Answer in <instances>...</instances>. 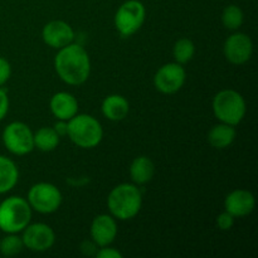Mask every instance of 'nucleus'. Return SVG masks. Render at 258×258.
I'll use <instances>...</instances> for the list:
<instances>
[{"label":"nucleus","mask_w":258,"mask_h":258,"mask_svg":"<svg viewBox=\"0 0 258 258\" xmlns=\"http://www.w3.org/2000/svg\"><path fill=\"white\" fill-rule=\"evenodd\" d=\"M54 68L60 80L67 85H83L91 73L90 55L80 44L71 43L58 49L54 58Z\"/></svg>","instance_id":"1"},{"label":"nucleus","mask_w":258,"mask_h":258,"mask_svg":"<svg viewBox=\"0 0 258 258\" xmlns=\"http://www.w3.org/2000/svg\"><path fill=\"white\" fill-rule=\"evenodd\" d=\"M143 206V194L135 184L122 183L110 191L107 207L111 216L120 221H128L138 216Z\"/></svg>","instance_id":"2"},{"label":"nucleus","mask_w":258,"mask_h":258,"mask_svg":"<svg viewBox=\"0 0 258 258\" xmlns=\"http://www.w3.org/2000/svg\"><path fill=\"white\" fill-rule=\"evenodd\" d=\"M67 136L78 148L92 149L102 141L103 128L100 121L93 116L77 113L68 120Z\"/></svg>","instance_id":"3"},{"label":"nucleus","mask_w":258,"mask_h":258,"mask_svg":"<svg viewBox=\"0 0 258 258\" xmlns=\"http://www.w3.org/2000/svg\"><path fill=\"white\" fill-rule=\"evenodd\" d=\"M32 219V208L27 199L9 197L0 203V231L5 233H19Z\"/></svg>","instance_id":"4"},{"label":"nucleus","mask_w":258,"mask_h":258,"mask_svg":"<svg viewBox=\"0 0 258 258\" xmlns=\"http://www.w3.org/2000/svg\"><path fill=\"white\" fill-rule=\"evenodd\" d=\"M212 106L216 117L228 125H239L246 116V101L241 93L234 90H223L217 93Z\"/></svg>","instance_id":"5"},{"label":"nucleus","mask_w":258,"mask_h":258,"mask_svg":"<svg viewBox=\"0 0 258 258\" xmlns=\"http://www.w3.org/2000/svg\"><path fill=\"white\" fill-rule=\"evenodd\" d=\"M146 18V9L140 0H127L118 8L115 14V27L122 37L134 35Z\"/></svg>","instance_id":"6"},{"label":"nucleus","mask_w":258,"mask_h":258,"mask_svg":"<svg viewBox=\"0 0 258 258\" xmlns=\"http://www.w3.org/2000/svg\"><path fill=\"white\" fill-rule=\"evenodd\" d=\"M28 203L33 211L50 214L58 211L62 204V193L52 183H37L28 191Z\"/></svg>","instance_id":"7"},{"label":"nucleus","mask_w":258,"mask_h":258,"mask_svg":"<svg viewBox=\"0 0 258 258\" xmlns=\"http://www.w3.org/2000/svg\"><path fill=\"white\" fill-rule=\"evenodd\" d=\"M34 134L29 126L20 121L10 122L3 131V143L8 151L23 156L34 150Z\"/></svg>","instance_id":"8"},{"label":"nucleus","mask_w":258,"mask_h":258,"mask_svg":"<svg viewBox=\"0 0 258 258\" xmlns=\"http://www.w3.org/2000/svg\"><path fill=\"white\" fill-rule=\"evenodd\" d=\"M186 72L183 64L179 63H166L161 66L154 76V86L156 90L165 95H173L178 92L185 83Z\"/></svg>","instance_id":"9"},{"label":"nucleus","mask_w":258,"mask_h":258,"mask_svg":"<svg viewBox=\"0 0 258 258\" xmlns=\"http://www.w3.org/2000/svg\"><path fill=\"white\" fill-rule=\"evenodd\" d=\"M23 243L33 252H44L52 248L55 242L54 231L45 223L28 224L23 229Z\"/></svg>","instance_id":"10"},{"label":"nucleus","mask_w":258,"mask_h":258,"mask_svg":"<svg viewBox=\"0 0 258 258\" xmlns=\"http://www.w3.org/2000/svg\"><path fill=\"white\" fill-rule=\"evenodd\" d=\"M224 57L233 64H244L248 62L253 53L252 39L244 33H234L229 35L223 45Z\"/></svg>","instance_id":"11"},{"label":"nucleus","mask_w":258,"mask_h":258,"mask_svg":"<svg viewBox=\"0 0 258 258\" xmlns=\"http://www.w3.org/2000/svg\"><path fill=\"white\" fill-rule=\"evenodd\" d=\"M42 38L43 42L50 48L60 49L73 42L75 32L68 23L63 20H52L43 28Z\"/></svg>","instance_id":"12"},{"label":"nucleus","mask_w":258,"mask_h":258,"mask_svg":"<svg viewBox=\"0 0 258 258\" xmlns=\"http://www.w3.org/2000/svg\"><path fill=\"white\" fill-rule=\"evenodd\" d=\"M117 236L116 218L108 214H100L95 217L91 224V237L98 247L110 246Z\"/></svg>","instance_id":"13"},{"label":"nucleus","mask_w":258,"mask_h":258,"mask_svg":"<svg viewBox=\"0 0 258 258\" xmlns=\"http://www.w3.org/2000/svg\"><path fill=\"white\" fill-rule=\"evenodd\" d=\"M254 206H256L254 196L246 189H237L231 191L224 201V209L234 218H241L251 214Z\"/></svg>","instance_id":"14"},{"label":"nucleus","mask_w":258,"mask_h":258,"mask_svg":"<svg viewBox=\"0 0 258 258\" xmlns=\"http://www.w3.org/2000/svg\"><path fill=\"white\" fill-rule=\"evenodd\" d=\"M49 107L57 120L68 121L78 112L77 100L70 92H58L53 95L50 98Z\"/></svg>","instance_id":"15"},{"label":"nucleus","mask_w":258,"mask_h":258,"mask_svg":"<svg viewBox=\"0 0 258 258\" xmlns=\"http://www.w3.org/2000/svg\"><path fill=\"white\" fill-rule=\"evenodd\" d=\"M101 110L107 120L121 121L127 117L130 112V103L123 96L110 95L103 100Z\"/></svg>","instance_id":"16"},{"label":"nucleus","mask_w":258,"mask_h":258,"mask_svg":"<svg viewBox=\"0 0 258 258\" xmlns=\"http://www.w3.org/2000/svg\"><path fill=\"white\" fill-rule=\"evenodd\" d=\"M237 131L236 126L228 125V123H218L213 126L208 133V141L214 149H226L233 144L236 140Z\"/></svg>","instance_id":"17"},{"label":"nucleus","mask_w":258,"mask_h":258,"mask_svg":"<svg viewBox=\"0 0 258 258\" xmlns=\"http://www.w3.org/2000/svg\"><path fill=\"white\" fill-rule=\"evenodd\" d=\"M154 174H155V164L148 156H138L131 163L130 176L134 183L138 185L149 183L154 178Z\"/></svg>","instance_id":"18"},{"label":"nucleus","mask_w":258,"mask_h":258,"mask_svg":"<svg viewBox=\"0 0 258 258\" xmlns=\"http://www.w3.org/2000/svg\"><path fill=\"white\" fill-rule=\"evenodd\" d=\"M19 170L12 159L0 155V194L12 190L18 183Z\"/></svg>","instance_id":"19"},{"label":"nucleus","mask_w":258,"mask_h":258,"mask_svg":"<svg viewBox=\"0 0 258 258\" xmlns=\"http://www.w3.org/2000/svg\"><path fill=\"white\" fill-rule=\"evenodd\" d=\"M34 139V149L43 151V153H49L57 149L59 145L60 136L55 133L53 127H40L33 136Z\"/></svg>","instance_id":"20"},{"label":"nucleus","mask_w":258,"mask_h":258,"mask_svg":"<svg viewBox=\"0 0 258 258\" xmlns=\"http://www.w3.org/2000/svg\"><path fill=\"white\" fill-rule=\"evenodd\" d=\"M196 54V45L188 38H181L174 44L173 55L175 58V62L179 64H185L190 62Z\"/></svg>","instance_id":"21"},{"label":"nucleus","mask_w":258,"mask_h":258,"mask_svg":"<svg viewBox=\"0 0 258 258\" xmlns=\"http://www.w3.org/2000/svg\"><path fill=\"white\" fill-rule=\"evenodd\" d=\"M243 12L239 7L232 4L224 8L222 13V23L229 30H237L243 24Z\"/></svg>","instance_id":"22"},{"label":"nucleus","mask_w":258,"mask_h":258,"mask_svg":"<svg viewBox=\"0 0 258 258\" xmlns=\"http://www.w3.org/2000/svg\"><path fill=\"white\" fill-rule=\"evenodd\" d=\"M24 248L22 237L17 236V233H8L4 238H0V253L3 256L12 257L17 256Z\"/></svg>","instance_id":"23"},{"label":"nucleus","mask_w":258,"mask_h":258,"mask_svg":"<svg viewBox=\"0 0 258 258\" xmlns=\"http://www.w3.org/2000/svg\"><path fill=\"white\" fill-rule=\"evenodd\" d=\"M234 224V217L231 213L224 211L223 213H221L217 218V226L221 231H229V229L233 227Z\"/></svg>","instance_id":"24"},{"label":"nucleus","mask_w":258,"mask_h":258,"mask_svg":"<svg viewBox=\"0 0 258 258\" xmlns=\"http://www.w3.org/2000/svg\"><path fill=\"white\" fill-rule=\"evenodd\" d=\"M12 76V66L5 58L0 57V87L9 81Z\"/></svg>","instance_id":"25"},{"label":"nucleus","mask_w":258,"mask_h":258,"mask_svg":"<svg viewBox=\"0 0 258 258\" xmlns=\"http://www.w3.org/2000/svg\"><path fill=\"white\" fill-rule=\"evenodd\" d=\"M98 258H122V253L118 249L111 248V247H101L100 251L96 253Z\"/></svg>","instance_id":"26"},{"label":"nucleus","mask_w":258,"mask_h":258,"mask_svg":"<svg viewBox=\"0 0 258 258\" xmlns=\"http://www.w3.org/2000/svg\"><path fill=\"white\" fill-rule=\"evenodd\" d=\"M8 111H9V97L8 93L0 87V121L4 120Z\"/></svg>","instance_id":"27"},{"label":"nucleus","mask_w":258,"mask_h":258,"mask_svg":"<svg viewBox=\"0 0 258 258\" xmlns=\"http://www.w3.org/2000/svg\"><path fill=\"white\" fill-rule=\"evenodd\" d=\"M53 128H54L55 133H57L59 136H66L68 131V121L57 120V122L54 123Z\"/></svg>","instance_id":"28"}]
</instances>
